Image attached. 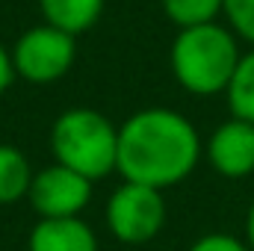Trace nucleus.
<instances>
[{"instance_id":"obj_3","label":"nucleus","mask_w":254,"mask_h":251,"mask_svg":"<svg viewBox=\"0 0 254 251\" xmlns=\"http://www.w3.org/2000/svg\"><path fill=\"white\" fill-rule=\"evenodd\" d=\"M51 148L60 166L89 178L92 184L116 172L119 127L89 107L65 110L51 127Z\"/></svg>"},{"instance_id":"obj_11","label":"nucleus","mask_w":254,"mask_h":251,"mask_svg":"<svg viewBox=\"0 0 254 251\" xmlns=\"http://www.w3.org/2000/svg\"><path fill=\"white\" fill-rule=\"evenodd\" d=\"M225 95H228L234 119H243V122L254 125V51L240 57V65H237L234 80H231Z\"/></svg>"},{"instance_id":"obj_14","label":"nucleus","mask_w":254,"mask_h":251,"mask_svg":"<svg viewBox=\"0 0 254 251\" xmlns=\"http://www.w3.org/2000/svg\"><path fill=\"white\" fill-rule=\"evenodd\" d=\"M190 251H252L246 243H240L231 234H207L198 243H192Z\"/></svg>"},{"instance_id":"obj_8","label":"nucleus","mask_w":254,"mask_h":251,"mask_svg":"<svg viewBox=\"0 0 254 251\" xmlns=\"http://www.w3.org/2000/svg\"><path fill=\"white\" fill-rule=\"evenodd\" d=\"M30 251H98V237L80 216L39 219L30 231Z\"/></svg>"},{"instance_id":"obj_1","label":"nucleus","mask_w":254,"mask_h":251,"mask_svg":"<svg viewBox=\"0 0 254 251\" xmlns=\"http://www.w3.org/2000/svg\"><path fill=\"white\" fill-rule=\"evenodd\" d=\"M201 157V139L187 116L148 107L119 127L116 172L127 184L169 189L187 181Z\"/></svg>"},{"instance_id":"obj_16","label":"nucleus","mask_w":254,"mask_h":251,"mask_svg":"<svg viewBox=\"0 0 254 251\" xmlns=\"http://www.w3.org/2000/svg\"><path fill=\"white\" fill-rule=\"evenodd\" d=\"M246 234H249V249L254 251V201L249 207V216H246Z\"/></svg>"},{"instance_id":"obj_6","label":"nucleus","mask_w":254,"mask_h":251,"mask_svg":"<svg viewBox=\"0 0 254 251\" xmlns=\"http://www.w3.org/2000/svg\"><path fill=\"white\" fill-rule=\"evenodd\" d=\"M27 198L39 219H71L86 210L92 198V181L71 172L68 166L54 163L33 175Z\"/></svg>"},{"instance_id":"obj_5","label":"nucleus","mask_w":254,"mask_h":251,"mask_svg":"<svg viewBox=\"0 0 254 251\" xmlns=\"http://www.w3.org/2000/svg\"><path fill=\"white\" fill-rule=\"evenodd\" d=\"M107 228L116 240L127 246L151 243L166 225V201L163 189L142 187V184H122L107 201Z\"/></svg>"},{"instance_id":"obj_15","label":"nucleus","mask_w":254,"mask_h":251,"mask_svg":"<svg viewBox=\"0 0 254 251\" xmlns=\"http://www.w3.org/2000/svg\"><path fill=\"white\" fill-rule=\"evenodd\" d=\"M12 80H15V65H12V54L0 45V95L12 86Z\"/></svg>"},{"instance_id":"obj_10","label":"nucleus","mask_w":254,"mask_h":251,"mask_svg":"<svg viewBox=\"0 0 254 251\" xmlns=\"http://www.w3.org/2000/svg\"><path fill=\"white\" fill-rule=\"evenodd\" d=\"M33 175L36 172L30 169V160L21 148L0 145V204H15L27 198Z\"/></svg>"},{"instance_id":"obj_2","label":"nucleus","mask_w":254,"mask_h":251,"mask_svg":"<svg viewBox=\"0 0 254 251\" xmlns=\"http://www.w3.org/2000/svg\"><path fill=\"white\" fill-rule=\"evenodd\" d=\"M240 48L231 30L213 24H201L181 30L172 42V71L175 80L190 95H219L228 92L234 71L240 65Z\"/></svg>"},{"instance_id":"obj_12","label":"nucleus","mask_w":254,"mask_h":251,"mask_svg":"<svg viewBox=\"0 0 254 251\" xmlns=\"http://www.w3.org/2000/svg\"><path fill=\"white\" fill-rule=\"evenodd\" d=\"M163 12L181 30L213 24L222 12V0H163Z\"/></svg>"},{"instance_id":"obj_7","label":"nucleus","mask_w":254,"mask_h":251,"mask_svg":"<svg viewBox=\"0 0 254 251\" xmlns=\"http://www.w3.org/2000/svg\"><path fill=\"white\" fill-rule=\"evenodd\" d=\"M210 166L225 178H246L254 172V125L231 119L213 130L207 142Z\"/></svg>"},{"instance_id":"obj_13","label":"nucleus","mask_w":254,"mask_h":251,"mask_svg":"<svg viewBox=\"0 0 254 251\" xmlns=\"http://www.w3.org/2000/svg\"><path fill=\"white\" fill-rule=\"evenodd\" d=\"M222 12L234 33L254 45V0H222Z\"/></svg>"},{"instance_id":"obj_9","label":"nucleus","mask_w":254,"mask_h":251,"mask_svg":"<svg viewBox=\"0 0 254 251\" xmlns=\"http://www.w3.org/2000/svg\"><path fill=\"white\" fill-rule=\"evenodd\" d=\"M107 0H39V9L48 24L60 27L71 36L92 30L104 12Z\"/></svg>"},{"instance_id":"obj_4","label":"nucleus","mask_w":254,"mask_h":251,"mask_svg":"<svg viewBox=\"0 0 254 251\" xmlns=\"http://www.w3.org/2000/svg\"><path fill=\"white\" fill-rule=\"evenodd\" d=\"M9 54L18 77H24L27 83L45 86V83H57L71 71L77 57V42L71 33L45 21L39 27H30Z\"/></svg>"}]
</instances>
